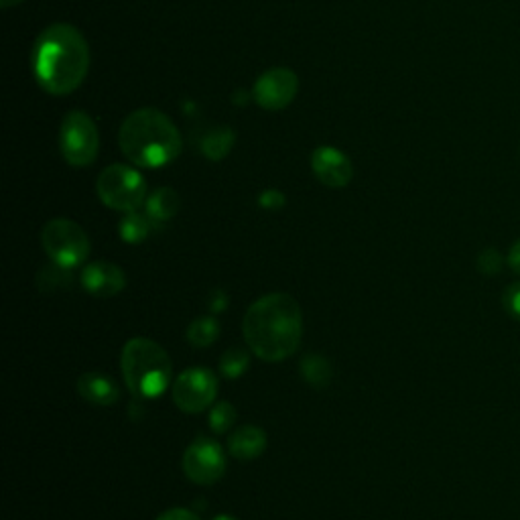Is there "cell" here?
<instances>
[{
    "instance_id": "6da1fadb",
    "label": "cell",
    "mask_w": 520,
    "mask_h": 520,
    "mask_svg": "<svg viewBox=\"0 0 520 520\" xmlns=\"http://www.w3.org/2000/svg\"><path fill=\"white\" fill-rule=\"evenodd\" d=\"M246 346L265 362L289 358L303 340V313L287 293H271L256 299L242 321Z\"/></svg>"
},
{
    "instance_id": "7a4b0ae2",
    "label": "cell",
    "mask_w": 520,
    "mask_h": 520,
    "mask_svg": "<svg viewBox=\"0 0 520 520\" xmlns=\"http://www.w3.org/2000/svg\"><path fill=\"white\" fill-rule=\"evenodd\" d=\"M31 59L39 86L53 96H65L86 80L90 49L76 27L55 23L37 37Z\"/></svg>"
},
{
    "instance_id": "3957f363",
    "label": "cell",
    "mask_w": 520,
    "mask_h": 520,
    "mask_svg": "<svg viewBox=\"0 0 520 520\" xmlns=\"http://www.w3.org/2000/svg\"><path fill=\"white\" fill-rule=\"evenodd\" d=\"M120 149L139 167L159 169L181 153V135L173 120L155 108H141L120 126Z\"/></svg>"
},
{
    "instance_id": "277c9868",
    "label": "cell",
    "mask_w": 520,
    "mask_h": 520,
    "mask_svg": "<svg viewBox=\"0 0 520 520\" xmlns=\"http://www.w3.org/2000/svg\"><path fill=\"white\" fill-rule=\"evenodd\" d=\"M120 366L128 390L137 399L161 397L173 378V364L169 354L157 342L147 338L126 342Z\"/></svg>"
},
{
    "instance_id": "5b68a950",
    "label": "cell",
    "mask_w": 520,
    "mask_h": 520,
    "mask_svg": "<svg viewBox=\"0 0 520 520\" xmlns=\"http://www.w3.org/2000/svg\"><path fill=\"white\" fill-rule=\"evenodd\" d=\"M98 198L104 206L116 212H137L145 202L147 183L143 175L128 165L106 167L96 183Z\"/></svg>"
},
{
    "instance_id": "8992f818",
    "label": "cell",
    "mask_w": 520,
    "mask_h": 520,
    "mask_svg": "<svg viewBox=\"0 0 520 520\" xmlns=\"http://www.w3.org/2000/svg\"><path fill=\"white\" fill-rule=\"evenodd\" d=\"M41 242L53 263L70 271L80 267L90 254V240L82 226L65 218L47 222L41 234Z\"/></svg>"
},
{
    "instance_id": "52a82bcc",
    "label": "cell",
    "mask_w": 520,
    "mask_h": 520,
    "mask_svg": "<svg viewBox=\"0 0 520 520\" xmlns=\"http://www.w3.org/2000/svg\"><path fill=\"white\" fill-rule=\"evenodd\" d=\"M59 149L63 159L72 167H88L96 161L100 151V135L94 120L86 112L72 110L63 118Z\"/></svg>"
},
{
    "instance_id": "ba28073f",
    "label": "cell",
    "mask_w": 520,
    "mask_h": 520,
    "mask_svg": "<svg viewBox=\"0 0 520 520\" xmlns=\"http://www.w3.org/2000/svg\"><path fill=\"white\" fill-rule=\"evenodd\" d=\"M218 395V380L208 368H187L173 382V403L183 413L206 411Z\"/></svg>"
},
{
    "instance_id": "9c48e42d",
    "label": "cell",
    "mask_w": 520,
    "mask_h": 520,
    "mask_svg": "<svg viewBox=\"0 0 520 520\" xmlns=\"http://www.w3.org/2000/svg\"><path fill=\"white\" fill-rule=\"evenodd\" d=\"M183 472L191 482L200 486L216 484L226 474L224 449L218 441L200 435L183 453Z\"/></svg>"
},
{
    "instance_id": "30bf717a",
    "label": "cell",
    "mask_w": 520,
    "mask_h": 520,
    "mask_svg": "<svg viewBox=\"0 0 520 520\" xmlns=\"http://www.w3.org/2000/svg\"><path fill=\"white\" fill-rule=\"evenodd\" d=\"M297 88L299 80L293 70L273 68L256 80L252 96L265 110H283L295 100Z\"/></svg>"
},
{
    "instance_id": "8fae6325",
    "label": "cell",
    "mask_w": 520,
    "mask_h": 520,
    "mask_svg": "<svg viewBox=\"0 0 520 520\" xmlns=\"http://www.w3.org/2000/svg\"><path fill=\"white\" fill-rule=\"evenodd\" d=\"M311 167L315 177L328 187H346L354 177L350 159L334 147H317L311 155Z\"/></svg>"
},
{
    "instance_id": "7c38bea8",
    "label": "cell",
    "mask_w": 520,
    "mask_h": 520,
    "mask_svg": "<svg viewBox=\"0 0 520 520\" xmlns=\"http://www.w3.org/2000/svg\"><path fill=\"white\" fill-rule=\"evenodd\" d=\"M82 285L90 295L108 299L124 289L126 275L120 267L100 260V263H92L82 271Z\"/></svg>"
},
{
    "instance_id": "4fadbf2b",
    "label": "cell",
    "mask_w": 520,
    "mask_h": 520,
    "mask_svg": "<svg viewBox=\"0 0 520 520\" xmlns=\"http://www.w3.org/2000/svg\"><path fill=\"white\" fill-rule=\"evenodd\" d=\"M267 449V435L254 425H244L228 437V451L240 462L256 460Z\"/></svg>"
},
{
    "instance_id": "5bb4252c",
    "label": "cell",
    "mask_w": 520,
    "mask_h": 520,
    "mask_svg": "<svg viewBox=\"0 0 520 520\" xmlns=\"http://www.w3.org/2000/svg\"><path fill=\"white\" fill-rule=\"evenodd\" d=\"M78 393L82 399H86L88 403L98 405V407H110L120 397L118 386L108 376L98 374V372H86L80 376Z\"/></svg>"
},
{
    "instance_id": "9a60e30c",
    "label": "cell",
    "mask_w": 520,
    "mask_h": 520,
    "mask_svg": "<svg viewBox=\"0 0 520 520\" xmlns=\"http://www.w3.org/2000/svg\"><path fill=\"white\" fill-rule=\"evenodd\" d=\"M145 212L157 224L171 220L179 212V195H177V191L171 189V187L155 189L147 198Z\"/></svg>"
},
{
    "instance_id": "2e32d148",
    "label": "cell",
    "mask_w": 520,
    "mask_h": 520,
    "mask_svg": "<svg viewBox=\"0 0 520 520\" xmlns=\"http://www.w3.org/2000/svg\"><path fill=\"white\" fill-rule=\"evenodd\" d=\"M155 228H159V224L153 222L147 212H128L120 222V236L128 244H139L147 240Z\"/></svg>"
},
{
    "instance_id": "e0dca14e",
    "label": "cell",
    "mask_w": 520,
    "mask_h": 520,
    "mask_svg": "<svg viewBox=\"0 0 520 520\" xmlns=\"http://www.w3.org/2000/svg\"><path fill=\"white\" fill-rule=\"evenodd\" d=\"M218 334H220L218 321L210 315H204V317H198V319H193L189 323L185 336H187V342L193 348H208L218 340Z\"/></svg>"
},
{
    "instance_id": "ac0fdd59",
    "label": "cell",
    "mask_w": 520,
    "mask_h": 520,
    "mask_svg": "<svg viewBox=\"0 0 520 520\" xmlns=\"http://www.w3.org/2000/svg\"><path fill=\"white\" fill-rule=\"evenodd\" d=\"M234 133L232 128H214L212 133L206 135V139H202L200 149L202 153L210 159V161H222L234 147Z\"/></svg>"
},
{
    "instance_id": "d6986e66",
    "label": "cell",
    "mask_w": 520,
    "mask_h": 520,
    "mask_svg": "<svg viewBox=\"0 0 520 520\" xmlns=\"http://www.w3.org/2000/svg\"><path fill=\"white\" fill-rule=\"evenodd\" d=\"M301 374L307 384H311L315 388H323V386H328L332 380V366L325 358L311 354V356L303 358Z\"/></svg>"
},
{
    "instance_id": "ffe728a7",
    "label": "cell",
    "mask_w": 520,
    "mask_h": 520,
    "mask_svg": "<svg viewBox=\"0 0 520 520\" xmlns=\"http://www.w3.org/2000/svg\"><path fill=\"white\" fill-rule=\"evenodd\" d=\"M248 364H250V356L242 348H230L228 352H224L220 360V372L226 378H238L246 372Z\"/></svg>"
},
{
    "instance_id": "44dd1931",
    "label": "cell",
    "mask_w": 520,
    "mask_h": 520,
    "mask_svg": "<svg viewBox=\"0 0 520 520\" xmlns=\"http://www.w3.org/2000/svg\"><path fill=\"white\" fill-rule=\"evenodd\" d=\"M236 417H238V415H236L234 405L222 401V403H216V405L212 407L210 417H208V423H210V427H212L214 433L222 435V433H226V431H230V429L234 427Z\"/></svg>"
},
{
    "instance_id": "7402d4cb",
    "label": "cell",
    "mask_w": 520,
    "mask_h": 520,
    "mask_svg": "<svg viewBox=\"0 0 520 520\" xmlns=\"http://www.w3.org/2000/svg\"><path fill=\"white\" fill-rule=\"evenodd\" d=\"M37 283L41 291H53L55 287H63V285H70V269H63L59 265L53 263V267H43L37 275Z\"/></svg>"
},
{
    "instance_id": "603a6c76",
    "label": "cell",
    "mask_w": 520,
    "mask_h": 520,
    "mask_svg": "<svg viewBox=\"0 0 520 520\" xmlns=\"http://www.w3.org/2000/svg\"><path fill=\"white\" fill-rule=\"evenodd\" d=\"M476 265H478V271H480L482 275L494 277V275H498V273L504 269L506 258H504L496 248H486V250L480 252Z\"/></svg>"
},
{
    "instance_id": "cb8c5ba5",
    "label": "cell",
    "mask_w": 520,
    "mask_h": 520,
    "mask_svg": "<svg viewBox=\"0 0 520 520\" xmlns=\"http://www.w3.org/2000/svg\"><path fill=\"white\" fill-rule=\"evenodd\" d=\"M502 307H504V311L512 319L520 321V281L508 285L504 289V293H502Z\"/></svg>"
},
{
    "instance_id": "d4e9b609",
    "label": "cell",
    "mask_w": 520,
    "mask_h": 520,
    "mask_svg": "<svg viewBox=\"0 0 520 520\" xmlns=\"http://www.w3.org/2000/svg\"><path fill=\"white\" fill-rule=\"evenodd\" d=\"M258 204L267 208V210H279V208L285 206V195L277 189H267V191L260 193Z\"/></svg>"
},
{
    "instance_id": "484cf974",
    "label": "cell",
    "mask_w": 520,
    "mask_h": 520,
    "mask_svg": "<svg viewBox=\"0 0 520 520\" xmlns=\"http://www.w3.org/2000/svg\"><path fill=\"white\" fill-rule=\"evenodd\" d=\"M157 520H200V516L187 508H171L163 512Z\"/></svg>"
},
{
    "instance_id": "4316f807",
    "label": "cell",
    "mask_w": 520,
    "mask_h": 520,
    "mask_svg": "<svg viewBox=\"0 0 520 520\" xmlns=\"http://www.w3.org/2000/svg\"><path fill=\"white\" fill-rule=\"evenodd\" d=\"M506 265L510 267L512 273L520 275V238L510 246V252L506 256Z\"/></svg>"
},
{
    "instance_id": "83f0119b",
    "label": "cell",
    "mask_w": 520,
    "mask_h": 520,
    "mask_svg": "<svg viewBox=\"0 0 520 520\" xmlns=\"http://www.w3.org/2000/svg\"><path fill=\"white\" fill-rule=\"evenodd\" d=\"M210 307L214 311H224L228 307V297L222 291H216L214 293V301H210Z\"/></svg>"
},
{
    "instance_id": "f1b7e54d",
    "label": "cell",
    "mask_w": 520,
    "mask_h": 520,
    "mask_svg": "<svg viewBox=\"0 0 520 520\" xmlns=\"http://www.w3.org/2000/svg\"><path fill=\"white\" fill-rule=\"evenodd\" d=\"M0 3H3V7H5V9H9V7L21 5V3H23V0H0Z\"/></svg>"
},
{
    "instance_id": "f546056e",
    "label": "cell",
    "mask_w": 520,
    "mask_h": 520,
    "mask_svg": "<svg viewBox=\"0 0 520 520\" xmlns=\"http://www.w3.org/2000/svg\"><path fill=\"white\" fill-rule=\"evenodd\" d=\"M214 520H238V518H234V516H230V514H220V516H216Z\"/></svg>"
}]
</instances>
